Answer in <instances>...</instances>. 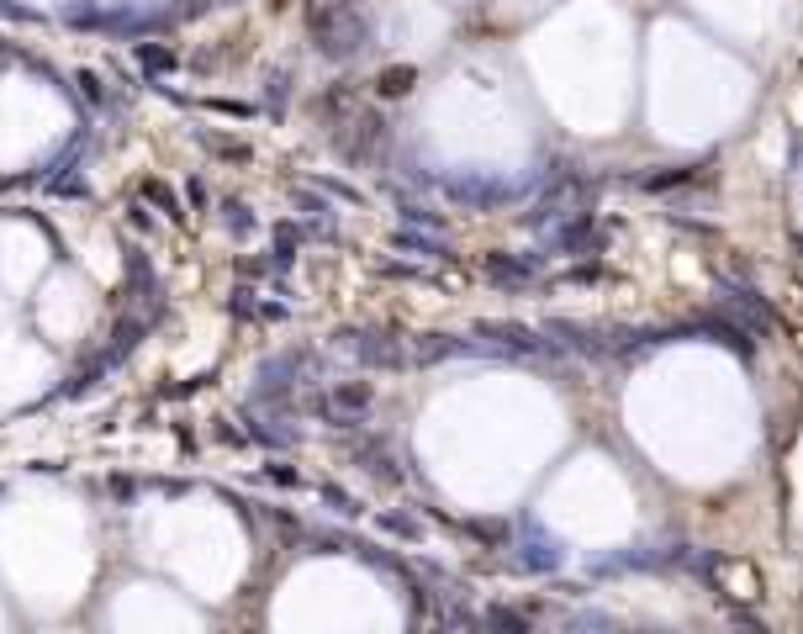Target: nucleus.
<instances>
[{
	"mask_svg": "<svg viewBox=\"0 0 803 634\" xmlns=\"http://www.w3.org/2000/svg\"><path fill=\"white\" fill-rule=\"evenodd\" d=\"M323 497H328V508H333V513H339V518H354V513H360V502H354L349 492H339V487H328Z\"/></svg>",
	"mask_w": 803,
	"mask_h": 634,
	"instance_id": "15",
	"label": "nucleus"
},
{
	"mask_svg": "<svg viewBox=\"0 0 803 634\" xmlns=\"http://www.w3.org/2000/svg\"><path fill=\"white\" fill-rule=\"evenodd\" d=\"M312 413L328 418L333 428H354V423L370 413V386H365V381H339V386L328 391V397L312 402Z\"/></svg>",
	"mask_w": 803,
	"mask_h": 634,
	"instance_id": "3",
	"label": "nucleus"
},
{
	"mask_svg": "<svg viewBox=\"0 0 803 634\" xmlns=\"http://www.w3.org/2000/svg\"><path fill=\"white\" fill-rule=\"evenodd\" d=\"M481 624H492V629H529V619H524V613H513V608H492Z\"/></svg>",
	"mask_w": 803,
	"mask_h": 634,
	"instance_id": "13",
	"label": "nucleus"
},
{
	"mask_svg": "<svg viewBox=\"0 0 803 634\" xmlns=\"http://www.w3.org/2000/svg\"><path fill=\"white\" fill-rule=\"evenodd\" d=\"M360 460H365V471L376 481H386V487H391V481H402V471H397V460H391L386 444H360Z\"/></svg>",
	"mask_w": 803,
	"mask_h": 634,
	"instance_id": "8",
	"label": "nucleus"
},
{
	"mask_svg": "<svg viewBox=\"0 0 803 634\" xmlns=\"http://www.w3.org/2000/svg\"><path fill=\"white\" fill-rule=\"evenodd\" d=\"M397 244H402V249H418V254H428V259H444V254H450V249H444V238H423V233H413V228H402Z\"/></svg>",
	"mask_w": 803,
	"mask_h": 634,
	"instance_id": "12",
	"label": "nucleus"
},
{
	"mask_svg": "<svg viewBox=\"0 0 803 634\" xmlns=\"http://www.w3.org/2000/svg\"><path fill=\"white\" fill-rule=\"evenodd\" d=\"M143 196H148V201H159V207H164V212H170V217L180 212V201H175V191H170V185H159V180H148V185H143Z\"/></svg>",
	"mask_w": 803,
	"mask_h": 634,
	"instance_id": "14",
	"label": "nucleus"
},
{
	"mask_svg": "<svg viewBox=\"0 0 803 634\" xmlns=\"http://www.w3.org/2000/svg\"><path fill=\"white\" fill-rule=\"evenodd\" d=\"M333 349H349L360 365H370V370H402V344L391 339V333H333Z\"/></svg>",
	"mask_w": 803,
	"mask_h": 634,
	"instance_id": "2",
	"label": "nucleus"
},
{
	"mask_svg": "<svg viewBox=\"0 0 803 634\" xmlns=\"http://www.w3.org/2000/svg\"><path fill=\"white\" fill-rule=\"evenodd\" d=\"M487 281L502 286V291H529V286H534V265H529V259H502V254H492V259H487Z\"/></svg>",
	"mask_w": 803,
	"mask_h": 634,
	"instance_id": "7",
	"label": "nucleus"
},
{
	"mask_svg": "<svg viewBox=\"0 0 803 634\" xmlns=\"http://www.w3.org/2000/svg\"><path fill=\"white\" fill-rule=\"evenodd\" d=\"M545 339H560V344H571L576 354H608V339H603V328L571 323V317H550V323H545Z\"/></svg>",
	"mask_w": 803,
	"mask_h": 634,
	"instance_id": "4",
	"label": "nucleus"
},
{
	"mask_svg": "<svg viewBox=\"0 0 803 634\" xmlns=\"http://www.w3.org/2000/svg\"><path fill=\"white\" fill-rule=\"evenodd\" d=\"M312 43H317L323 59H344V64H349V59H360V53H365L370 27H365V16L354 11V6L333 0V6L312 11Z\"/></svg>",
	"mask_w": 803,
	"mask_h": 634,
	"instance_id": "1",
	"label": "nucleus"
},
{
	"mask_svg": "<svg viewBox=\"0 0 803 634\" xmlns=\"http://www.w3.org/2000/svg\"><path fill=\"white\" fill-rule=\"evenodd\" d=\"M212 6H233V0H196V11H212Z\"/></svg>",
	"mask_w": 803,
	"mask_h": 634,
	"instance_id": "20",
	"label": "nucleus"
},
{
	"mask_svg": "<svg viewBox=\"0 0 803 634\" xmlns=\"http://www.w3.org/2000/svg\"><path fill=\"white\" fill-rule=\"evenodd\" d=\"M407 222H428V228H444V217L439 212H428V207H402Z\"/></svg>",
	"mask_w": 803,
	"mask_h": 634,
	"instance_id": "17",
	"label": "nucleus"
},
{
	"mask_svg": "<svg viewBox=\"0 0 803 634\" xmlns=\"http://www.w3.org/2000/svg\"><path fill=\"white\" fill-rule=\"evenodd\" d=\"M450 354H455V344L444 339V333H423V339L413 344V360H418V365H439V360H450Z\"/></svg>",
	"mask_w": 803,
	"mask_h": 634,
	"instance_id": "10",
	"label": "nucleus"
},
{
	"mask_svg": "<svg viewBox=\"0 0 803 634\" xmlns=\"http://www.w3.org/2000/svg\"><path fill=\"white\" fill-rule=\"evenodd\" d=\"M719 296H724V307H730L740 323H751V328H772V307L761 302V296L751 286H735V281H719Z\"/></svg>",
	"mask_w": 803,
	"mask_h": 634,
	"instance_id": "5",
	"label": "nucleus"
},
{
	"mask_svg": "<svg viewBox=\"0 0 803 634\" xmlns=\"http://www.w3.org/2000/svg\"><path fill=\"white\" fill-rule=\"evenodd\" d=\"M413 80H418V74L407 69V64H397V69H386L381 80H376V90H381V96H407V90H413Z\"/></svg>",
	"mask_w": 803,
	"mask_h": 634,
	"instance_id": "11",
	"label": "nucleus"
},
{
	"mask_svg": "<svg viewBox=\"0 0 803 634\" xmlns=\"http://www.w3.org/2000/svg\"><path fill=\"white\" fill-rule=\"evenodd\" d=\"M481 339H492L497 349H508V354H539L545 349V339H534V328L524 323H476Z\"/></svg>",
	"mask_w": 803,
	"mask_h": 634,
	"instance_id": "6",
	"label": "nucleus"
},
{
	"mask_svg": "<svg viewBox=\"0 0 803 634\" xmlns=\"http://www.w3.org/2000/svg\"><path fill=\"white\" fill-rule=\"evenodd\" d=\"M381 529H391V534H402V539H418V534H423V529L413 524V518H402V513H386V518H381Z\"/></svg>",
	"mask_w": 803,
	"mask_h": 634,
	"instance_id": "16",
	"label": "nucleus"
},
{
	"mask_svg": "<svg viewBox=\"0 0 803 634\" xmlns=\"http://www.w3.org/2000/svg\"><path fill=\"white\" fill-rule=\"evenodd\" d=\"M228 228H233V233H249V217H244V207H238V201L228 207Z\"/></svg>",
	"mask_w": 803,
	"mask_h": 634,
	"instance_id": "19",
	"label": "nucleus"
},
{
	"mask_svg": "<svg viewBox=\"0 0 803 634\" xmlns=\"http://www.w3.org/2000/svg\"><path fill=\"white\" fill-rule=\"evenodd\" d=\"M450 196H455V201H471V207H487V201L508 196V185H476V180H455V185H450Z\"/></svg>",
	"mask_w": 803,
	"mask_h": 634,
	"instance_id": "9",
	"label": "nucleus"
},
{
	"mask_svg": "<svg viewBox=\"0 0 803 634\" xmlns=\"http://www.w3.org/2000/svg\"><path fill=\"white\" fill-rule=\"evenodd\" d=\"M138 59L148 64V69H170L175 59H170V53H164V48H138Z\"/></svg>",
	"mask_w": 803,
	"mask_h": 634,
	"instance_id": "18",
	"label": "nucleus"
}]
</instances>
